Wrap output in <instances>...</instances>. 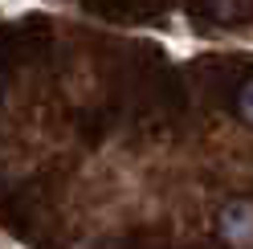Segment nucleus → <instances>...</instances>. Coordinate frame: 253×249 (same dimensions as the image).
<instances>
[{"label": "nucleus", "instance_id": "f257e3e1", "mask_svg": "<svg viewBox=\"0 0 253 249\" xmlns=\"http://www.w3.org/2000/svg\"><path fill=\"white\" fill-rule=\"evenodd\" d=\"M220 225H225V233L233 241H253V205H245V200H237V205L225 208V216H220Z\"/></svg>", "mask_w": 253, "mask_h": 249}]
</instances>
